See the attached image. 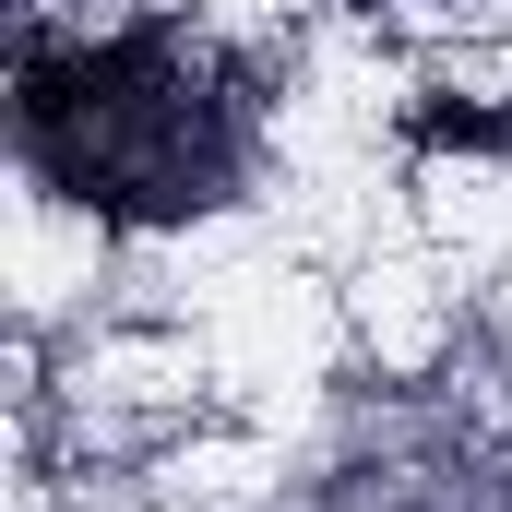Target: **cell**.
<instances>
[{
    "label": "cell",
    "instance_id": "cell-1",
    "mask_svg": "<svg viewBox=\"0 0 512 512\" xmlns=\"http://www.w3.org/2000/svg\"><path fill=\"white\" fill-rule=\"evenodd\" d=\"M24 167L96 227H191L251 167V96L191 24L36 36L12 84Z\"/></svg>",
    "mask_w": 512,
    "mask_h": 512
}]
</instances>
